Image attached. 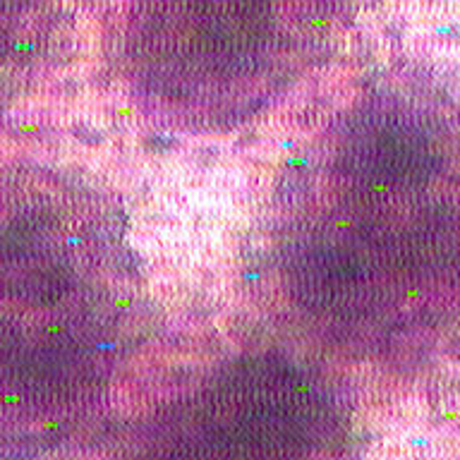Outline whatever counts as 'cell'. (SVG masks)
<instances>
[{"mask_svg":"<svg viewBox=\"0 0 460 460\" xmlns=\"http://www.w3.org/2000/svg\"><path fill=\"white\" fill-rule=\"evenodd\" d=\"M280 266L297 305L326 326H427L456 273V168L444 125L384 108L326 137L293 192Z\"/></svg>","mask_w":460,"mask_h":460,"instance_id":"cell-1","label":"cell"},{"mask_svg":"<svg viewBox=\"0 0 460 460\" xmlns=\"http://www.w3.org/2000/svg\"><path fill=\"white\" fill-rule=\"evenodd\" d=\"M135 273L86 194L49 190L0 214V415L58 372L120 348Z\"/></svg>","mask_w":460,"mask_h":460,"instance_id":"cell-2","label":"cell"}]
</instances>
